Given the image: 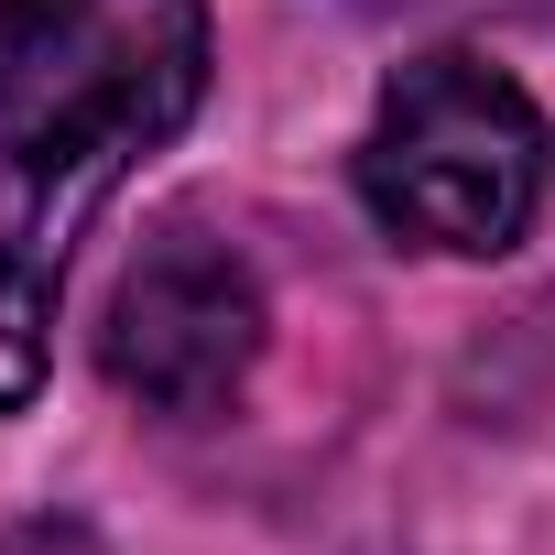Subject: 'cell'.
Wrapping results in <instances>:
<instances>
[{
    "instance_id": "cell-3",
    "label": "cell",
    "mask_w": 555,
    "mask_h": 555,
    "mask_svg": "<svg viewBox=\"0 0 555 555\" xmlns=\"http://www.w3.org/2000/svg\"><path fill=\"white\" fill-rule=\"evenodd\" d=\"M250 360H261V272L218 229L164 218L120 261V295H109V327H99V371L142 414L207 425V414L240 403Z\"/></svg>"
},
{
    "instance_id": "cell-1",
    "label": "cell",
    "mask_w": 555,
    "mask_h": 555,
    "mask_svg": "<svg viewBox=\"0 0 555 555\" xmlns=\"http://www.w3.org/2000/svg\"><path fill=\"white\" fill-rule=\"evenodd\" d=\"M207 99V0H0V414L55 360L99 196Z\"/></svg>"
},
{
    "instance_id": "cell-2",
    "label": "cell",
    "mask_w": 555,
    "mask_h": 555,
    "mask_svg": "<svg viewBox=\"0 0 555 555\" xmlns=\"http://www.w3.org/2000/svg\"><path fill=\"white\" fill-rule=\"evenodd\" d=\"M544 185H555V131L544 109L522 99L512 66L468 55V44H436L414 55L371 131H360V207L414 240V250H447V261H501L533 240L544 218Z\"/></svg>"
}]
</instances>
